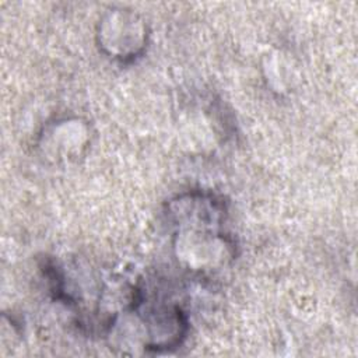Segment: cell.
<instances>
[{"instance_id": "cell-1", "label": "cell", "mask_w": 358, "mask_h": 358, "mask_svg": "<svg viewBox=\"0 0 358 358\" xmlns=\"http://www.w3.org/2000/svg\"><path fill=\"white\" fill-rule=\"evenodd\" d=\"M173 227L172 248L185 270L214 275L235 259V241L225 229L224 201L204 192H190L171 200L166 211Z\"/></svg>"}, {"instance_id": "cell-2", "label": "cell", "mask_w": 358, "mask_h": 358, "mask_svg": "<svg viewBox=\"0 0 358 358\" xmlns=\"http://www.w3.org/2000/svg\"><path fill=\"white\" fill-rule=\"evenodd\" d=\"M96 39L101 52L108 57L129 63L143 55L148 31L145 21L133 10L110 8L99 20Z\"/></svg>"}, {"instance_id": "cell-3", "label": "cell", "mask_w": 358, "mask_h": 358, "mask_svg": "<svg viewBox=\"0 0 358 358\" xmlns=\"http://www.w3.org/2000/svg\"><path fill=\"white\" fill-rule=\"evenodd\" d=\"M87 129L78 120H59L55 122L49 131L42 134V148L57 161L74 159L84 150L87 144Z\"/></svg>"}]
</instances>
